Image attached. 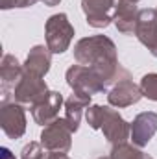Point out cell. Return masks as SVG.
I'll return each instance as SVG.
<instances>
[{
	"mask_svg": "<svg viewBox=\"0 0 157 159\" xmlns=\"http://www.w3.org/2000/svg\"><path fill=\"white\" fill-rule=\"evenodd\" d=\"M74 57L78 65L91 67L104 81L105 89L109 85H117L122 80H129L128 70L120 67L117 59L115 43L105 35H94L78 41L74 46Z\"/></svg>",
	"mask_w": 157,
	"mask_h": 159,
	"instance_id": "6da1fadb",
	"label": "cell"
},
{
	"mask_svg": "<svg viewBox=\"0 0 157 159\" xmlns=\"http://www.w3.org/2000/svg\"><path fill=\"white\" fill-rule=\"evenodd\" d=\"M87 122L91 128L94 129H102L105 139L111 144H120L124 143L129 133H131V126L118 115V111L111 107H102V106H91L87 109Z\"/></svg>",
	"mask_w": 157,
	"mask_h": 159,
	"instance_id": "7a4b0ae2",
	"label": "cell"
},
{
	"mask_svg": "<svg viewBox=\"0 0 157 159\" xmlns=\"http://www.w3.org/2000/svg\"><path fill=\"white\" fill-rule=\"evenodd\" d=\"M74 37V28L65 13L52 15L46 22V46L52 54H61L69 48Z\"/></svg>",
	"mask_w": 157,
	"mask_h": 159,
	"instance_id": "3957f363",
	"label": "cell"
},
{
	"mask_svg": "<svg viewBox=\"0 0 157 159\" xmlns=\"http://www.w3.org/2000/svg\"><path fill=\"white\" fill-rule=\"evenodd\" d=\"M67 83L74 89V93L85 94V96H92L96 93H102L105 89L104 81L100 76L85 65H74L67 70Z\"/></svg>",
	"mask_w": 157,
	"mask_h": 159,
	"instance_id": "277c9868",
	"label": "cell"
},
{
	"mask_svg": "<svg viewBox=\"0 0 157 159\" xmlns=\"http://www.w3.org/2000/svg\"><path fill=\"white\" fill-rule=\"evenodd\" d=\"M70 135L72 129L65 119H57L56 122L48 124L41 133V146L48 152H61L67 154L70 150Z\"/></svg>",
	"mask_w": 157,
	"mask_h": 159,
	"instance_id": "5b68a950",
	"label": "cell"
},
{
	"mask_svg": "<svg viewBox=\"0 0 157 159\" xmlns=\"http://www.w3.org/2000/svg\"><path fill=\"white\" fill-rule=\"evenodd\" d=\"M46 93H48V87H46L44 80L41 78V76L32 74V72H26V70H24L20 81L17 83V87L13 89V96H15L17 102H20V104H32V106L35 102H39Z\"/></svg>",
	"mask_w": 157,
	"mask_h": 159,
	"instance_id": "8992f818",
	"label": "cell"
},
{
	"mask_svg": "<svg viewBox=\"0 0 157 159\" xmlns=\"http://www.w3.org/2000/svg\"><path fill=\"white\" fill-rule=\"evenodd\" d=\"M139 41L157 57V9H141L133 32Z\"/></svg>",
	"mask_w": 157,
	"mask_h": 159,
	"instance_id": "52a82bcc",
	"label": "cell"
},
{
	"mask_svg": "<svg viewBox=\"0 0 157 159\" xmlns=\"http://www.w3.org/2000/svg\"><path fill=\"white\" fill-rule=\"evenodd\" d=\"M81 7H83L89 26L92 28H105L115 17L113 0H83Z\"/></svg>",
	"mask_w": 157,
	"mask_h": 159,
	"instance_id": "ba28073f",
	"label": "cell"
},
{
	"mask_svg": "<svg viewBox=\"0 0 157 159\" xmlns=\"http://www.w3.org/2000/svg\"><path fill=\"white\" fill-rule=\"evenodd\" d=\"M63 104V96L56 91H48L39 102H35L32 106V115L37 124L41 126H48L52 122H56L59 117V109Z\"/></svg>",
	"mask_w": 157,
	"mask_h": 159,
	"instance_id": "9c48e42d",
	"label": "cell"
},
{
	"mask_svg": "<svg viewBox=\"0 0 157 159\" xmlns=\"http://www.w3.org/2000/svg\"><path fill=\"white\" fill-rule=\"evenodd\" d=\"M0 122H2V129L6 131L7 137L17 139L24 133L26 129V117H24V109L19 104H4L2 111H0Z\"/></svg>",
	"mask_w": 157,
	"mask_h": 159,
	"instance_id": "30bf717a",
	"label": "cell"
},
{
	"mask_svg": "<svg viewBox=\"0 0 157 159\" xmlns=\"http://www.w3.org/2000/svg\"><path fill=\"white\" fill-rule=\"evenodd\" d=\"M141 96H142L141 87H137L131 80H122L117 85H113V89L107 94V100L115 107H128V106L137 104Z\"/></svg>",
	"mask_w": 157,
	"mask_h": 159,
	"instance_id": "8fae6325",
	"label": "cell"
},
{
	"mask_svg": "<svg viewBox=\"0 0 157 159\" xmlns=\"http://www.w3.org/2000/svg\"><path fill=\"white\" fill-rule=\"evenodd\" d=\"M155 131H157V115L148 111V113L137 115V119L131 124V133L129 135H131V141H133L135 146H146Z\"/></svg>",
	"mask_w": 157,
	"mask_h": 159,
	"instance_id": "7c38bea8",
	"label": "cell"
},
{
	"mask_svg": "<svg viewBox=\"0 0 157 159\" xmlns=\"http://www.w3.org/2000/svg\"><path fill=\"white\" fill-rule=\"evenodd\" d=\"M50 50L48 46H34L28 54V59H26V65H24V70L26 72H32L35 76H44L50 69Z\"/></svg>",
	"mask_w": 157,
	"mask_h": 159,
	"instance_id": "4fadbf2b",
	"label": "cell"
},
{
	"mask_svg": "<svg viewBox=\"0 0 157 159\" xmlns=\"http://www.w3.org/2000/svg\"><path fill=\"white\" fill-rule=\"evenodd\" d=\"M22 74H24V69L20 67V63L9 54L4 56V59H2V91H4V96L7 94V89L17 87Z\"/></svg>",
	"mask_w": 157,
	"mask_h": 159,
	"instance_id": "5bb4252c",
	"label": "cell"
},
{
	"mask_svg": "<svg viewBox=\"0 0 157 159\" xmlns=\"http://www.w3.org/2000/svg\"><path fill=\"white\" fill-rule=\"evenodd\" d=\"M89 102H91V96L78 94V93H74V94L67 100V104H65V109H67V113H65V120H67V124L70 126L72 131L78 129L79 120H81V111L89 106Z\"/></svg>",
	"mask_w": 157,
	"mask_h": 159,
	"instance_id": "9a60e30c",
	"label": "cell"
},
{
	"mask_svg": "<svg viewBox=\"0 0 157 159\" xmlns=\"http://www.w3.org/2000/svg\"><path fill=\"white\" fill-rule=\"evenodd\" d=\"M111 159H152L148 154L133 148L131 144H126V143H120L115 144L113 150H111Z\"/></svg>",
	"mask_w": 157,
	"mask_h": 159,
	"instance_id": "2e32d148",
	"label": "cell"
},
{
	"mask_svg": "<svg viewBox=\"0 0 157 159\" xmlns=\"http://www.w3.org/2000/svg\"><path fill=\"white\" fill-rule=\"evenodd\" d=\"M141 93L142 96L150 98V100H155L157 102V74H146L144 78L141 80Z\"/></svg>",
	"mask_w": 157,
	"mask_h": 159,
	"instance_id": "e0dca14e",
	"label": "cell"
},
{
	"mask_svg": "<svg viewBox=\"0 0 157 159\" xmlns=\"http://www.w3.org/2000/svg\"><path fill=\"white\" fill-rule=\"evenodd\" d=\"M22 159H43V150L39 143H30L22 150Z\"/></svg>",
	"mask_w": 157,
	"mask_h": 159,
	"instance_id": "ac0fdd59",
	"label": "cell"
},
{
	"mask_svg": "<svg viewBox=\"0 0 157 159\" xmlns=\"http://www.w3.org/2000/svg\"><path fill=\"white\" fill-rule=\"evenodd\" d=\"M35 0H2V7L4 9H9V7H26V6H32Z\"/></svg>",
	"mask_w": 157,
	"mask_h": 159,
	"instance_id": "d6986e66",
	"label": "cell"
},
{
	"mask_svg": "<svg viewBox=\"0 0 157 159\" xmlns=\"http://www.w3.org/2000/svg\"><path fill=\"white\" fill-rule=\"evenodd\" d=\"M44 159H70V157H67V154H61V152H48L44 156Z\"/></svg>",
	"mask_w": 157,
	"mask_h": 159,
	"instance_id": "ffe728a7",
	"label": "cell"
},
{
	"mask_svg": "<svg viewBox=\"0 0 157 159\" xmlns=\"http://www.w3.org/2000/svg\"><path fill=\"white\" fill-rule=\"evenodd\" d=\"M2 159H15V157L11 156V152L7 148H2Z\"/></svg>",
	"mask_w": 157,
	"mask_h": 159,
	"instance_id": "44dd1931",
	"label": "cell"
},
{
	"mask_svg": "<svg viewBox=\"0 0 157 159\" xmlns=\"http://www.w3.org/2000/svg\"><path fill=\"white\" fill-rule=\"evenodd\" d=\"M43 2H44L46 6H56V4H59L61 0H43Z\"/></svg>",
	"mask_w": 157,
	"mask_h": 159,
	"instance_id": "7402d4cb",
	"label": "cell"
},
{
	"mask_svg": "<svg viewBox=\"0 0 157 159\" xmlns=\"http://www.w3.org/2000/svg\"><path fill=\"white\" fill-rule=\"evenodd\" d=\"M100 159H111V157H100Z\"/></svg>",
	"mask_w": 157,
	"mask_h": 159,
	"instance_id": "603a6c76",
	"label": "cell"
},
{
	"mask_svg": "<svg viewBox=\"0 0 157 159\" xmlns=\"http://www.w3.org/2000/svg\"><path fill=\"white\" fill-rule=\"evenodd\" d=\"M131 2H139V0H131Z\"/></svg>",
	"mask_w": 157,
	"mask_h": 159,
	"instance_id": "cb8c5ba5",
	"label": "cell"
}]
</instances>
